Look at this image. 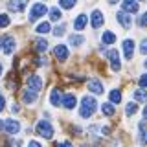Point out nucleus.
<instances>
[{
	"label": "nucleus",
	"mask_w": 147,
	"mask_h": 147,
	"mask_svg": "<svg viewBox=\"0 0 147 147\" xmlns=\"http://www.w3.org/2000/svg\"><path fill=\"white\" fill-rule=\"evenodd\" d=\"M138 83H140L142 88H144V86H147V74H144V76L140 77V81H138Z\"/></svg>",
	"instance_id": "nucleus-34"
},
{
	"label": "nucleus",
	"mask_w": 147,
	"mask_h": 147,
	"mask_svg": "<svg viewBox=\"0 0 147 147\" xmlns=\"http://www.w3.org/2000/svg\"><path fill=\"white\" fill-rule=\"evenodd\" d=\"M53 53H55V57H57V61H66L68 59V48L64 44H57L53 48Z\"/></svg>",
	"instance_id": "nucleus-8"
},
{
	"label": "nucleus",
	"mask_w": 147,
	"mask_h": 147,
	"mask_svg": "<svg viewBox=\"0 0 147 147\" xmlns=\"http://www.w3.org/2000/svg\"><path fill=\"white\" fill-rule=\"evenodd\" d=\"M35 50L37 52H46V50H48V42L42 40V39H37L35 40Z\"/></svg>",
	"instance_id": "nucleus-23"
},
{
	"label": "nucleus",
	"mask_w": 147,
	"mask_h": 147,
	"mask_svg": "<svg viewBox=\"0 0 147 147\" xmlns=\"http://www.w3.org/2000/svg\"><path fill=\"white\" fill-rule=\"evenodd\" d=\"M2 48H4V53H6V55H11L13 50H15V39H13L11 35L4 37V39H2Z\"/></svg>",
	"instance_id": "nucleus-6"
},
{
	"label": "nucleus",
	"mask_w": 147,
	"mask_h": 147,
	"mask_svg": "<svg viewBox=\"0 0 147 147\" xmlns=\"http://www.w3.org/2000/svg\"><path fill=\"white\" fill-rule=\"evenodd\" d=\"M88 88L94 92V94H103V85L98 79H90L88 81Z\"/></svg>",
	"instance_id": "nucleus-17"
},
{
	"label": "nucleus",
	"mask_w": 147,
	"mask_h": 147,
	"mask_svg": "<svg viewBox=\"0 0 147 147\" xmlns=\"http://www.w3.org/2000/svg\"><path fill=\"white\" fill-rule=\"evenodd\" d=\"M109 61H110V68H112L114 72H118L119 68H121V64H119V53L116 52V50H110V52L107 53Z\"/></svg>",
	"instance_id": "nucleus-5"
},
{
	"label": "nucleus",
	"mask_w": 147,
	"mask_h": 147,
	"mask_svg": "<svg viewBox=\"0 0 147 147\" xmlns=\"http://www.w3.org/2000/svg\"><path fill=\"white\" fill-rule=\"evenodd\" d=\"M76 103H77V99H76V96H74V94H64L63 99H61V105H63L64 109H74V107H76Z\"/></svg>",
	"instance_id": "nucleus-10"
},
{
	"label": "nucleus",
	"mask_w": 147,
	"mask_h": 147,
	"mask_svg": "<svg viewBox=\"0 0 147 147\" xmlns=\"http://www.w3.org/2000/svg\"><path fill=\"white\" fill-rule=\"evenodd\" d=\"M37 134H40L42 138H52L53 136V127L50 125L48 121H46V119H40L39 123H37Z\"/></svg>",
	"instance_id": "nucleus-3"
},
{
	"label": "nucleus",
	"mask_w": 147,
	"mask_h": 147,
	"mask_svg": "<svg viewBox=\"0 0 147 147\" xmlns=\"http://www.w3.org/2000/svg\"><path fill=\"white\" fill-rule=\"evenodd\" d=\"M59 4H61L63 9H72L77 4V0H59Z\"/></svg>",
	"instance_id": "nucleus-26"
},
{
	"label": "nucleus",
	"mask_w": 147,
	"mask_h": 147,
	"mask_svg": "<svg viewBox=\"0 0 147 147\" xmlns=\"http://www.w3.org/2000/svg\"><path fill=\"white\" fill-rule=\"evenodd\" d=\"M90 24H92V28H101L103 26V13H101L99 9H94V11H92Z\"/></svg>",
	"instance_id": "nucleus-9"
},
{
	"label": "nucleus",
	"mask_w": 147,
	"mask_h": 147,
	"mask_svg": "<svg viewBox=\"0 0 147 147\" xmlns=\"http://www.w3.org/2000/svg\"><path fill=\"white\" fill-rule=\"evenodd\" d=\"M28 147H40V144H39V142H33V140H31V142H30V145H28Z\"/></svg>",
	"instance_id": "nucleus-37"
},
{
	"label": "nucleus",
	"mask_w": 147,
	"mask_h": 147,
	"mask_svg": "<svg viewBox=\"0 0 147 147\" xmlns=\"http://www.w3.org/2000/svg\"><path fill=\"white\" fill-rule=\"evenodd\" d=\"M48 13H50V20H59V18H61V11H59L57 7L48 9Z\"/></svg>",
	"instance_id": "nucleus-28"
},
{
	"label": "nucleus",
	"mask_w": 147,
	"mask_h": 147,
	"mask_svg": "<svg viewBox=\"0 0 147 147\" xmlns=\"http://www.w3.org/2000/svg\"><path fill=\"white\" fill-rule=\"evenodd\" d=\"M85 26H86V15H79L76 20H74V28H76L77 31H81Z\"/></svg>",
	"instance_id": "nucleus-18"
},
{
	"label": "nucleus",
	"mask_w": 147,
	"mask_h": 147,
	"mask_svg": "<svg viewBox=\"0 0 147 147\" xmlns=\"http://www.w3.org/2000/svg\"><path fill=\"white\" fill-rule=\"evenodd\" d=\"M110 101H112V103H119V101H121V92L119 90H110Z\"/></svg>",
	"instance_id": "nucleus-25"
},
{
	"label": "nucleus",
	"mask_w": 147,
	"mask_h": 147,
	"mask_svg": "<svg viewBox=\"0 0 147 147\" xmlns=\"http://www.w3.org/2000/svg\"><path fill=\"white\" fill-rule=\"evenodd\" d=\"M110 4H118V0H110Z\"/></svg>",
	"instance_id": "nucleus-41"
},
{
	"label": "nucleus",
	"mask_w": 147,
	"mask_h": 147,
	"mask_svg": "<svg viewBox=\"0 0 147 147\" xmlns=\"http://www.w3.org/2000/svg\"><path fill=\"white\" fill-rule=\"evenodd\" d=\"M0 42H2V39H0Z\"/></svg>",
	"instance_id": "nucleus-43"
},
{
	"label": "nucleus",
	"mask_w": 147,
	"mask_h": 147,
	"mask_svg": "<svg viewBox=\"0 0 147 147\" xmlns=\"http://www.w3.org/2000/svg\"><path fill=\"white\" fill-rule=\"evenodd\" d=\"M4 107H6V99H4V96L0 94V112L4 110Z\"/></svg>",
	"instance_id": "nucleus-36"
},
{
	"label": "nucleus",
	"mask_w": 147,
	"mask_h": 147,
	"mask_svg": "<svg viewBox=\"0 0 147 147\" xmlns=\"http://www.w3.org/2000/svg\"><path fill=\"white\" fill-rule=\"evenodd\" d=\"M2 129H4V121H2V119H0V131H2Z\"/></svg>",
	"instance_id": "nucleus-38"
},
{
	"label": "nucleus",
	"mask_w": 147,
	"mask_h": 147,
	"mask_svg": "<svg viewBox=\"0 0 147 147\" xmlns=\"http://www.w3.org/2000/svg\"><path fill=\"white\" fill-rule=\"evenodd\" d=\"M2 70H4V66H2V63H0V76H2Z\"/></svg>",
	"instance_id": "nucleus-39"
},
{
	"label": "nucleus",
	"mask_w": 147,
	"mask_h": 147,
	"mask_svg": "<svg viewBox=\"0 0 147 147\" xmlns=\"http://www.w3.org/2000/svg\"><path fill=\"white\" fill-rule=\"evenodd\" d=\"M140 52L144 53V55H147V39L142 40V44H140Z\"/></svg>",
	"instance_id": "nucleus-33"
},
{
	"label": "nucleus",
	"mask_w": 147,
	"mask_h": 147,
	"mask_svg": "<svg viewBox=\"0 0 147 147\" xmlns=\"http://www.w3.org/2000/svg\"><path fill=\"white\" fill-rule=\"evenodd\" d=\"M6 26H9V15L2 13L0 15V28H6Z\"/></svg>",
	"instance_id": "nucleus-30"
},
{
	"label": "nucleus",
	"mask_w": 147,
	"mask_h": 147,
	"mask_svg": "<svg viewBox=\"0 0 147 147\" xmlns=\"http://www.w3.org/2000/svg\"><path fill=\"white\" fill-rule=\"evenodd\" d=\"M37 33H48V31H52V26H50V22H42V24L37 26Z\"/></svg>",
	"instance_id": "nucleus-24"
},
{
	"label": "nucleus",
	"mask_w": 147,
	"mask_h": 147,
	"mask_svg": "<svg viewBox=\"0 0 147 147\" xmlns=\"http://www.w3.org/2000/svg\"><path fill=\"white\" fill-rule=\"evenodd\" d=\"M57 147H72V144H70L68 140H64V142H59V144H57Z\"/></svg>",
	"instance_id": "nucleus-35"
},
{
	"label": "nucleus",
	"mask_w": 147,
	"mask_h": 147,
	"mask_svg": "<svg viewBox=\"0 0 147 147\" xmlns=\"http://www.w3.org/2000/svg\"><path fill=\"white\" fill-rule=\"evenodd\" d=\"M28 88L33 90V92H39L42 88V81H40L39 76H30L28 77Z\"/></svg>",
	"instance_id": "nucleus-7"
},
{
	"label": "nucleus",
	"mask_w": 147,
	"mask_h": 147,
	"mask_svg": "<svg viewBox=\"0 0 147 147\" xmlns=\"http://www.w3.org/2000/svg\"><path fill=\"white\" fill-rule=\"evenodd\" d=\"M134 99L136 101H147V90H144V88L134 90Z\"/></svg>",
	"instance_id": "nucleus-22"
},
{
	"label": "nucleus",
	"mask_w": 147,
	"mask_h": 147,
	"mask_svg": "<svg viewBox=\"0 0 147 147\" xmlns=\"http://www.w3.org/2000/svg\"><path fill=\"white\" fill-rule=\"evenodd\" d=\"M61 99H63L61 90H59V88H53V90H52V96H50L52 105H53V107H59V105H61Z\"/></svg>",
	"instance_id": "nucleus-16"
},
{
	"label": "nucleus",
	"mask_w": 147,
	"mask_h": 147,
	"mask_svg": "<svg viewBox=\"0 0 147 147\" xmlns=\"http://www.w3.org/2000/svg\"><path fill=\"white\" fill-rule=\"evenodd\" d=\"M101 40H103L105 44H112V42H116V35H114L112 31H105V33L101 35Z\"/></svg>",
	"instance_id": "nucleus-20"
},
{
	"label": "nucleus",
	"mask_w": 147,
	"mask_h": 147,
	"mask_svg": "<svg viewBox=\"0 0 147 147\" xmlns=\"http://www.w3.org/2000/svg\"><path fill=\"white\" fill-rule=\"evenodd\" d=\"M132 50H134V42H132L131 39H125V40H123V53H125L127 61L132 59Z\"/></svg>",
	"instance_id": "nucleus-11"
},
{
	"label": "nucleus",
	"mask_w": 147,
	"mask_h": 147,
	"mask_svg": "<svg viewBox=\"0 0 147 147\" xmlns=\"http://www.w3.org/2000/svg\"><path fill=\"white\" fill-rule=\"evenodd\" d=\"M118 22H119L123 28H125V30H129V28L132 26V18L129 17L125 11H119V13H118Z\"/></svg>",
	"instance_id": "nucleus-12"
},
{
	"label": "nucleus",
	"mask_w": 147,
	"mask_h": 147,
	"mask_svg": "<svg viewBox=\"0 0 147 147\" xmlns=\"http://www.w3.org/2000/svg\"><path fill=\"white\" fill-rule=\"evenodd\" d=\"M136 110H138V105L136 103H132V101H131V103H127V107H125V114H127V116H132Z\"/></svg>",
	"instance_id": "nucleus-27"
},
{
	"label": "nucleus",
	"mask_w": 147,
	"mask_h": 147,
	"mask_svg": "<svg viewBox=\"0 0 147 147\" xmlns=\"http://www.w3.org/2000/svg\"><path fill=\"white\" fill-rule=\"evenodd\" d=\"M144 116H145V119H147V107H145V110H144Z\"/></svg>",
	"instance_id": "nucleus-40"
},
{
	"label": "nucleus",
	"mask_w": 147,
	"mask_h": 147,
	"mask_svg": "<svg viewBox=\"0 0 147 147\" xmlns=\"http://www.w3.org/2000/svg\"><path fill=\"white\" fill-rule=\"evenodd\" d=\"M101 110H103V114H105V116H112V114H114V107H112L110 103H103Z\"/></svg>",
	"instance_id": "nucleus-29"
},
{
	"label": "nucleus",
	"mask_w": 147,
	"mask_h": 147,
	"mask_svg": "<svg viewBox=\"0 0 147 147\" xmlns=\"http://www.w3.org/2000/svg\"><path fill=\"white\" fill-rule=\"evenodd\" d=\"M138 129H140V136H138V140H140V144L142 145H147V129L144 123H140L138 125Z\"/></svg>",
	"instance_id": "nucleus-19"
},
{
	"label": "nucleus",
	"mask_w": 147,
	"mask_h": 147,
	"mask_svg": "<svg viewBox=\"0 0 147 147\" xmlns=\"http://www.w3.org/2000/svg\"><path fill=\"white\" fill-rule=\"evenodd\" d=\"M136 24H138V26H142V28L147 26V13H144V15L138 18V20H136Z\"/></svg>",
	"instance_id": "nucleus-31"
},
{
	"label": "nucleus",
	"mask_w": 147,
	"mask_h": 147,
	"mask_svg": "<svg viewBox=\"0 0 147 147\" xmlns=\"http://www.w3.org/2000/svg\"><path fill=\"white\" fill-rule=\"evenodd\" d=\"M121 9L125 13H136L138 11V2H134V0H123V2H121Z\"/></svg>",
	"instance_id": "nucleus-13"
},
{
	"label": "nucleus",
	"mask_w": 147,
	"mask_h": 147,
	"mask_svg": "<svg viewBox=\"0 0 147 147\" xmlns=\"http://www.w3.org/2000/svg\"><path fill=\"white\" fill-rule=\"evenodd\" d=\"M138 2H144V0H138Z\"/></svg>",
	"instance_id": "nucleus-42"
},
{
	"label": "nucleus",
	"mask_w": 147,
	"mask_h": 147,
	"mask_svg": "<svg viewBox=\"0 0 147 147\" xmlns=\"http://www.w3.org/2000/svg\"><path fill=\"white\" fill-rule=\"evenodd\" d=\"M24 6H26L24 0H9V2H7V9H9V11H22Z\"/></svg>",
	"instance_id": "nucleus-14"
},
{
	"label": "nucleus",
	"mask_w": 147,
	"mask_h": 147,
	"mask_svg": "<svg viewBox=\"0 0 147 147\" xmlns=\"http://www.w3.org/2000/svg\"><path fill=\"white\" fill-rule=\"evenodd\" d=\"M98 109V101H96L92 96H85L81 99V109H79V116L81 118H90L92 114Z\"/></svg>",
	"instance_id": "nucleus-1"
},
{
	"label": "nucleus",
	"mask_w": 147,
	"mask_h": 147,
	"mask_svg": "<svg viewBox=\"0 0 147 147\" xmlns=\"http://www.w3.org/2000/svg\"><path fill=\"white\" fill-rule=\"evenodd\" d=\"M22 99H24V103H28V105H33V101L37 99V92L26 88L24 92H22Z\"/></svg>",
	"instance_id": "nucleus-15"
},
{
	"label": "nucleus",
	"mask_w": 147,
	"mask_h": 147,
	"mask_svg": "<svg viewBox=\"0 0 147 147\" xmlns=\"http://www.w3.org/2000/svg\"><path fill=\"white\" fill-rule=\"evenodd\" d=\"M4 131H6L7 134H17V132L20 131V123H18L17 119H6V121H4Z\"/></svg>",
	"instance_id": "nucleus-4"
},
{
	"label": "nucleus",
	"mask_w": 147,
	"mask_h": 147,
	"mask_svg": "<svg viewBox=\"0 0 147 147\" xmlns=\"http://www.w3.org/2000/svg\"><path fill=\"white\" fill-rule=\"evenodd\" d=\"M46 13H48V7H46L44 4L37 2V4H33V6H31V9H30V20L35 22V20H39L42 15H46Z\"/></svg>",
	"instance_id": "nucleus-2"
},
{
	"label": "nucleus",
	"mask_w": 147,
	"mask_h": 147,
	"mask_svg": "<svg viewBox=\"0 0 147 147\" xmlns=\"http://www.w3.org/2000/svg\"><path fill=\"white\" fill-rule=\"evenodd\" d=\"M63 33H64V24H63V26H57V28L53 30V35H57V37H61Z\"/></svg>",
	"instance_id": "nucleus-32"
},
{
	"label": "nucleus",
	"mask_w": 147,
	"mask_h": 147,
	"mask_svg": "<svg viewBox=\"0 0 147 147\" xmlns=\"http://www.w3.org/2000/svg\"><path fill=\"white\" fill-rule=\"evenodd\" d=\"M68 40H70L72 46H76V48H77V46H81L83 42H85V37H83V35H70V39H68Z\"/></svg>",
	"instance_id": "nucleus-21"
}]
</instances>
